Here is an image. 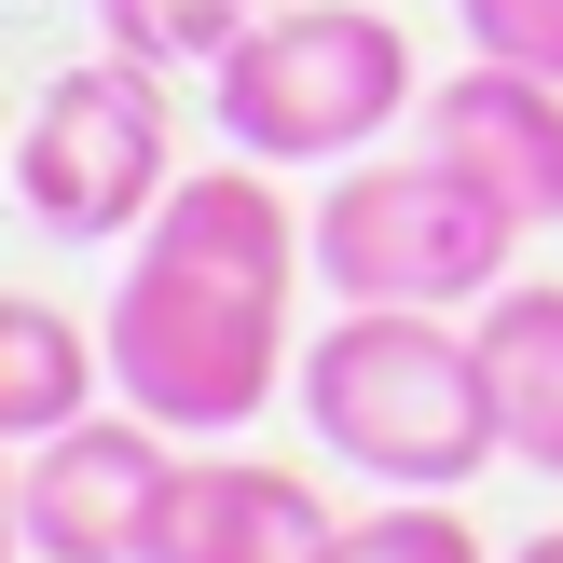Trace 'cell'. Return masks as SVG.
I'll return each mask as SVG.
<instances>
[{
	"label": "cell",
	"instance_id": "1",
	"mask_svg": "<svg viewBox=\"0 0 563 563\" xmlns=\"http://www.w3.org/2000/svg\"><path fill=\"white\" fill-rule=\"evenodd\" d=\"M302 220L275 207L262 165H207L179 179L124 247V289H110V385H124L152 427L179 440H234L275 385L302 372L289 357V289H302Z\"/></svg>",
	"mask_w": 563,
	"mask_h": 563
},
{
	"label": "cell",
	"instance_id": "2",
	"mask_svg": "<svg viewBox=\"0 0 563 563\" xmlns=\"http://www.w3.org/2000/svg\"><path fill=\"white\" fill-rule=\"evenodd\" d=\"M317 454L372 467L385 495H454L509 454V412H495V357L482 330H454L440 302H344V317L302 344L289 372Z\"/></svg>",
	"mask_w": 563,
	"mask_h": 563
},
{
	"label": "cell",
	"instance_id": "3",
	"mask_svg": "<svg viewBox=\"0 0 563 563\" xmlns=\"http://www.w3.org/2000/svg\"><path fill=\"white\" fill-rule=\"evenodd\" d=\"M207 110L247 165H357L412 110V42L372 0H302V14H262L207 69Z\"/></svg>",
	"mask_w": 563,
	"mask_h": 563
},
{
	"label": "cell",
	"instance_id": "4",
	"mask_svg": "<svg viewBox=\"0 0 563 563\" xmlns=\"http://www.w3.org/2000/svg\"><path fill=\"white\" fill-rule=\"evenodd\" d=\"M509 234L522 220L495 207V192H467L440 152L412 165H344L330 179V207L302 220V247H317V275L344 302H495L509 289Z\"/></svg>",
	"mask_w": 563,
	"mask_h": 563
},
{
	"label": "cell",
	"instance_id": "5",
	"mask_svg": "<svg viewBox=\"0 0 563 563\" xmlns=\"http://www.w3.org/2000/svg\"><path fill=\"white\" fill-rule=\"evenodd\" d=\"M179 192V124H165V69L137 55H82L27 97L14 124V207L42 234L97 247V234H137V220Z\"/></svg>",
	"mask_w": 563,
	"mask_h": 563
},
{
	"label": "cell",
	"instance_id": "6",
	"mask_svg": "<svg viewBox=\"0 0 563 563\" xmlns=\"http://www.w3.org/2000/svg\"><path fill=\"white\" fill-rule=\"evenodd\" d=\"M179 427H152V412H82V427L27 440V563H152V522H165V482H179V454H165Z\"/></svg>",
	"mask_w": 563,
	"mask_h": 563
},
{
	"label": "cell",
	"instance_id": "7",
	"mask_svg": "<svg viewBox=\"0 0 563 563\" xmlns=\"http://www.w3.org/2000/svg\"><path fill=\"white\" fill-rule=\"evenodd\" d=\"M427 152L454 165L467 192H495L522 234H550V220H563V82L482 55V69H454L427 97Z\"/></svg>",
	"mask_w": 563,
	"mask_h": 563
},
{
	"label": "cell",
	"instance_id": "8",
	"mask_svg": "<svg viewBox=\"0 0 563 563\" xmlns=\"http://www.w3.org/2000/svg\"><path fill=\"white\" fill-rule=\"evenodd\" d=\"M330 550V509L302 467H262V454H179L165 482V522H152V563H317Z\"/></svg>",
	"mask_w": 563,
	"mask_h": 563
},
{
	"label": "cell",
	"instance_id": "9",
	"mask_svg": "<svg viewBox=\"0 0 563 563\" xmlns=\"http://www.w3.org/2000/svg\"><path fill=\"white\" fill-rule=\"evenodd\" d=\"M97 372H110V330L55 317V302L0 289V440H55L97 412Z\"/></svg>",
	"mask_w": 563,
	"mask_h": 563
},
{
	"label": "cell",
	"instance_id": "10",
	"mask_svg": "<svg viewBox=\"0 0 563 563\" xmlns=\"http://www.w3.org/2000/svg\"><path fill=\"white\" fill-rule=\"evenodd\" d=\"M482 357H495V412H509V467L563 482V289H495Z\"/></svg>",
	"mask_w": 563,
	"mask_h": 563
},
{
	"label": "cell",
	"instance_id": "11",
	"mask_svg": "<svg viewBox=\"0 0 563 563\" xmlns=\"http://www.w3.org/2000/svg\"><path fill=\"white\" fill-rule=\"evenodd\" d=\"M262 14L275 0H97V42L137 55V69H220Z\"/></svg>",
	"mask_w": 563,
	"mask_h": 563
},
{
	"label": "cell",
	"instance_id": "12",
	"mask_svg": "<svg viewBox=\"0 0 563 563\" xmlns=\"http://www.w3.org/2000/svg\"><path fill=\"white\" fill-rule=\"evenodd\" d=\"M317 563H495V550L467 537L440 495H385L372 522H330V550H317Z\"/></svg>",
	"mask_w": 563,
	"mask_h": 563
},
{
	"label": "cell",
	"instance_id": "13",
	"mask_svg": "<svg viewBox=\"0 0 563 563\" xmlns=\"http://www.w3.org/2000/svg\"><path fill=\"white\" fill-rule=\"evenodd\" d=\"M454 14H467V42H482V55L563 82V0H454Z\"/></svg>",
	"mask_w": 563,
	"mask_h": 563
},
{
	"label": "cell",
	"instance_id": "14",
	"mask_svg": "<svg viewBox=\"0 0 563 563\" xmlns=\"http://www.w3.org/2000/svg\"><path fill=\"white\" fill-rule=\"evenodd\" d=\"M0 454H14V440H0ZM27 550V495H14V467H0V563Z\"/></svg>",
	"mask_w": 563,
	"mask_h": 563
},
{
	"label": "cell",
	"instance_id": "15",
	"mask_svg": "<svg viewBox=\"0 0 563 563\" xmlns=\"http://www.w3.org/2000/svg\"><path fill=\"white\" fill-rule=\"evenodd\" d=\"M509 563H563V537H537V550H509Z\"/></svg>",
	"mask_w": 563,
	"mask_h": 563
},
{
	"label": "cell",
	"instance_id": "16",
	"mask_svg": "<svg viewBox=\"0 0 563 563\" xmlns=\"http://www.w3.org/2000/svg\"><path fill=\"white\" fill-rule=\"evenodd\" d=\"M0 179H14V152H0Z\"/></svg>",
	"mask_w": 563,
	"mask_h": 563
}]
</instances>
